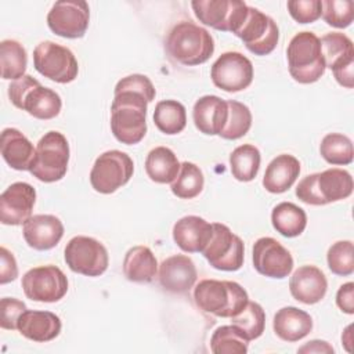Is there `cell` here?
<instances>
[{
  "mask_svg": "<svg viewBox=\"0 0 354 354\" xmlns=\"http://www.w3.org/2000/svg\"><path fill=\"white\" fill-rule=\"evenodd\" d=\"M147 105V98L138 93L115 91L111 105V130L119 142L134 145L145 137Z\"/></svg>",
  "mask_w": 354,
  "mask_h": 354,
  "instance_id": "6da1fadb",
  "label": "cell"
},
{
  "mask_svg": "<svg viewBox=\"0 0 354 354\" xmlns=\"http://www.w3.org/2000/svg\"><path fill=\"white\" fill-rule=\"evenodd\" d=\"M166 50L177 62L195 66L206 62L214 53V40L202 26L183 21L176 24L167 35Z\"/></svg>",
  "mask_w": 354,
  "mask_h": 354,
  "instance_id": "7a4b0ae2",
  "label": "cell"
},
{
  "mask_svg": "<svg viewBox=\"0 0 354 354\" xmlns=\"http://www.w3.org/2000/svg\"><path fill=\"white\" fill-rule=\"evenodd\" d=\"M196 306L214 317L232 318L249 301L248 292L234 281L203 279L194 289Z\"/></svg>",
  "mask_w": 354,
  "mask_h": 354,
  "instance_id": "3957f363",
  "label": "cell"
},
{
  "mask_svg": "<svg viewBox=\"0 0 354 354\" xmlns=\"http://www.w3.org/2000/svg\"><path fill=\"white\" fill-rule=\"evenodd\" d=\"M353 177L343 169H328L306 176L296 187V196L313 206H322L348 198L353 194Z\"/></svg>",
  "mask_w": 354,
  "mask_h": 354,
  "instance_id": "277c9868",
  "label": "cell"
},
{
  "mask_svg": "<svg viewBox=\"0 0 354 354\" xmlns=\"http://www.w3.org/2000/svg\"><path fill=\"white\" fill-rule=\"evenodd\" d=\"M288 68L290 76L301 83L310 84L325 73L319 37L313 32H299L292 37L286 50Z\"/></svg>",
  "mask_w": 354,
  "mask_h": 354,
  "instance_id": "5b68a950",
  "label": "cell"
},
{
  "mask_svg": "<svg viewBox=\"0 0 354 354\" xmlns=\"http://www.w3.org/2000/svg\"><path fill=\"white\" fill-rule=\"evenodd\" d=\"M8 98L14 106L41 120L58 116L62 106L58 93L41 86L30 75H24L8 86Z\"/></svg>",
  "mask_w": 354,
  "mask_h": 354,
  "instance_id": "8992f818",
  "label": "cell"
},
{
  "mask_svg": "<svg viewBox=\"0 0 354 354\" xmlns=\"http://www.w3.org/2000/svg\"><path fill=\"white\" fill-rule=\"evenodd\" d=\"M69 144L59 131H47L36 145L30 174L43 183L59 181L68 170Z\"/></svg>",
  "mask_w": 354,
  "mask_h": 354,
  "instance_id": "52a82bcc",
  "label": "cell"
},
{
  "mask_svg": "<svg viewBox=\"0 0 354 354\" xmlns=\"http://www.w3.org/2000/svg\"><path fill=\"white\" fill-rule=\"evenodd\" d=\"M35 69L55 83H71L77 77L79 65L73 53L58 43L41 41L33 50Z\"/></svg>",
  "mask_w": 354,
  "mask_h": 354,
  "instance_id": "ba28073f",
  "label": "cell"
},
{
  "mask_svg": "<svg viewBox=\"0 0 354 354\" xmlns=\"http://www.w3.org/2000/svg\"><path fill=\"white\" fill-rule=\"evenodd\" d=\"M134 171L133 159L119 149L101 153L90 171V184L100 194H112L126 185Z\"/></svg>",
  "mask_w": 354,
  "mask_h": 354,
  "instance_id": "9c48e42d",
  "label": "cell"
},
{
  "mask_svg": "<svg viewBox=\"0 0 354 354\" xmlns=\"http://www.w3.org/2000/svg\"><path fill=\"white\" fill-rule=\"evenodd\" d=\"M64 257L66 266L73 272L86 277L102 275L109 264L106 248L100 241L84 235L69 239L64 250Z\"/></svg>",
  "mask_w": 354,
  "mask_h": 354,
  "instance_id": "30bf717a",
  "label": "cell"
},
{
  "mask_svg": "<svg viewBox=\"0 0 354 354\" xmlns=\"http://www.w3.org/2000/svg\"><path fill=\"white\" fill-rule=\"evenodd\" d=\"M191 7L203 25L234 35L245 22L249 10V6L239 0H194Z\"/></svg>",
  "mask_w": 354,
  "mask_h": 354,
  "instance_id": "8fae6325",
  "label": "cell"
},
{
  "mask_svg": "<svg viewBox=\"0 0 354 354\" xmlns=\"http://www.w3.org/2000/svg\"><path fill=\"white\" fill-rule=\"evenodd\" d=\"M202 254L216 270L236 271L243 266L245 245L225 224L213 223V235Z\"/></svg>",
  "mask_w": 354,
  "mask_h": 354,
  "instance_id": "7c38bea8",
  "label": "cell"
},
{
  "mask_svg": "<svg viewBox=\"0 0 354 354\" xmlns=\"http://www.w3.org/2000/svg\"><path fill=\"white\" fill-rule=\"evenodd\" d=\"M22 289L28 299L41 303L59 301L68 292V278L57 266H39L22 277Z\"/></svg>",
  "mask_w": 354,
  "mask_h": 354,
  "instance_id": "4fadbf2b",
  "label": "cell"
},
{
  "mask_svg": "<svg viewBox=\"0 0 354 354\" xmlns=\"http://www.w3.org/2000/svg\"><path fill=\"white\" fill-rule=\"evenodd\" d=\"M321 48L325 68L333 72L336 82L346 87H354V47L348 36L340 32H330L321 39Z\"/></svg>",
  "mask_w": 354,
  "mask_h": 354,
  "instance_id": "5bb4252c",
  "label": "cell"
},
{
  "mask_svg": "<svg viewBox=\"0 0 354 354\" xmlns=\"http://www.w3.org/2000/svg\"><path fill=\"white\" fill-rule=\"evenodd\" d=\"M235 36H238L254 55H268L278 44L279 29L271 17L249 6L248 17Z\"/></svg>",
  "mask_w": 354,
  "mask_h": 354,
  "instance_id": "9a60e30c",
  "label": "cell"
},
{
  "mask_svg": "<svg viewBox=\"0 0 354 354\" xmlns=\"http://www.w3.org/2000/svg\"><path fill=\"white\" fill-rule=\"evenodd\" d=\"M210 77L216 87L227 93L248 88L253 80V65L248 57L236 51L221 54L210 69Z\"/></svg>",
  "mask_w": 354,
  "mask_h": 354,
  "instance_id": "2e32d148",
  "label": "cell"
},
{
  "mask_svg": "<svg viewBox=\"0 0 354 354\" xmlns=\"http://www.w3.org/2000/svg\"><path fill=\"white\" fill-rule=\"evenodd\" d=\"M90 22V7L83 0H61L47 14V25L53 33L65 39L83 37Z\"/></svg>",
  "mask_w": 354,
  "mask_h": 354,
  "instance_id": "e0dca14e",
  "label": "cell"
},
{
  "mask_svg": "<svg viewBox=\"0 0 354 354\" xmlns=\"http://www.w3.org/2000/svg\"><path fill=\"white\" fill-rule=\"evenodd\" d=\"M252 260L254 270L268 278H286L293 270L290 252L271 236L259 238L253 243Z\"/></svg>",
  "mask_w": 354,
  "mask_h": 354,
  "instance_id": "ac0fdd59",
  "label": "cell"
},
{
  "mask_svg": "<svg viewBox=\"0 0 354 354\" xmlns=\"http://www.w3.org/2000/svg\"><path fill=\"white\" fill-rule=\"evenodd\" d=\"M36 202L35 188L24 181L12 183L0 195V221L4 225H21L29 217Z\"/></svg>",
  "mask_w": 354,
  "mask_h": 354,
  "instance_id": "d6986e66",
  "label": "cell"
},
{
  "mask_svg": "<svg viewBox=\"0 0 354 354\" xmlns=\"http://www.w3.org/2000/svg\"><path fill=\"white\" fill-rule=\"evenodd\" d=\"M159 283L170 293H185L196 282L198 271L191 257L173 254L159 266Z\"/></svg>",
  "mask_w": 354,
  "mask_h": 354,
  "instance_id": "ffe728a7",
  "label": "cell"
},
{
  "mask_svg": "<svg viewBox=\"0 0 354 354\" xmlns=\"http://www.w3.org/2000/svg\"><path fill=\"white\" fill-rule=\"evenodd\" d=\"M25 242L35 250H50L64 236V224L54 214H35L24 223Z\"/></svg>",
  "mask_w": 354,
  "mask_h": 354,
  "instance_id": "44dd1931",
  "label": "cell"
},
{
  "mask_svg": "<svg viewBox=\"0 0 354 354\" xmlns=\"http://www.w3.org/2000/svg\"><path fill=\"white\" fill-rule=\"evenodd\" d=\"M328 281L315 266L299 267L289 279V290L295 300L304 304H315L325 297Z\"/></svg>",
  "mask_w": 354,
  "mask_h": 354,
  "instance_id": "7402d4cb",
  "label": "cell"
},
{
  "mask_svg": "<svg viewBox=\"0 0 354 354\" xmlns=\"http://www.w3.org/2000/svg\"><path fill=\"white\" fill-rule=\"evenodd\" d=\"M213 235V224L199 216L181 217L173 225V239L176 245L187 252H203Z\"/></svg>",
  "mask_w": 354,
  "mask_h": 354,
  "instance_id": "603a6c76",
  "label": "cell"
},
{
  "mask_svg": "<svg viewBox=\"0 0 354 354\" xmlns=\"http://www.w3.org/2000/svg\"><path fill=\"white\" fill-rule=\"evenodd\" d=\"M195 127L207 136H218L228 119V104L217 95H203L194 104Z\"/></svg>",
  "mask_w": 354,
  "mask_h": 354,
  "instance_id": "cb8c5ba5",
  "label": "cell"
},
{
  "mask_svg": "<svg viewBox=\"0 0 354 354\" xmlns=\"http://www.w3.org/2000/svg\"><path fill=\"white\" fill-rule=\"evenodd\" d=\"M62 324L58 315L51 311L25 310L19 319L17 329L19 333L33 342L46 343L55 339L61 332Z\"/></svg>",
  "mask_w": 354,
  "mask_h": 354,
  "instance_id": "d4e9b609",
  "label": "cell"
},
{
  "mask_svg": "<svg viewBox=\"0 0 354 354\" xmlns=\"http://www.w3.org/2000/svg\"><path fill=\"white\" fill-rule=\"evenodd\" d=\"M0 151L3 159L11 169L30 171L36 156V148H33V144L19 130L7 127L1 131Z\"/></svg>",
  "mask_w": 354,
  "mask_h": 354,
  "instance_id": "484cf974",
  "label": "cell"
},
{
  "mask_svg": "<svg viewBox=\"0 0 354 354\" xmlns=\"http://www.w3.org/2000/svg\"><path fill=\"white\" fill-rule=\"evenodd\" d=\"M275 335L283 342H299L313 329V318L304 310L293 306L282 307L277 311L272 321Z\"/></svg>",
  "mask_w": 354,
  "mask_h": 354,
  "instance_id": "4316f807",
  "label": "cell"
},
{
  "mask_svg": "<svg viewBox=\"0 0 354 354\" xmlns=\"http://www.w3.org/2000/svg\"><path fill=\"white\" fill-rule=\"evenodd\" d=\"M300 174V162L289 153H281L274 158L264 173L263 187L271 194L288 191Z\"/></svg>",
  "mask_w": 354,
  "mask_h": 354,
  "instance_id": "83f0119b",
  "label": "cell"
},
{
  "mask_svg": "<svg viewBox=\"0 0 354 354\" xmlns=\"http://www.w3.org/2000/svg\"><path fill=\"white\" fill-rule=\"evenodd\" d=\"M124 277L137 283H148L158 274V261L148 246L137 245L130 248L123 259Z\"/></svg>",
  "mask_w": 354,
  "mask_h": 354,
  "instance_id": "f1b7e54d",
  "label": "cell"
},
{
  "mask_svg": "<svg viewBox=\"0 0 354 354\" xmlns=\"http://www.w3.org/2000/svg\"><path fill=\"white\" fill-rule=\"evenodd\" d=\"M180 166L176 153L167 147L151 149L145 159L147 176L158 184H171L180 171Z\"/></svg>",
  "mask_w": 354,
  "mask_h": 354,
  "instance_id": "f546056e",
  "label": "cell"
},
{
  "mask_svg": "<svg viewBox=\"0 0 354 354\" xmlns=\"http://www.w3.org/2000/svg\"><path fill=\"white\" fill-rule=\"evenodd\" d=\"M271 223L282 236L295 238L306 230L307 214L292 202H281L272 209Z\"/></svg>",
  "mask_w": 354,
  "mask_h": 354,
  "instance_id": "4dcf8cb0",
  "label": "cell"
},
{
  "mask_svg": "<svg viewBox=\"0 0 354 354\" xmlns=\"http://www.w3.org/2000/svg\"><path fill=\"white\" fill-rule=\"evenodd\" d=\"M153 123L163 134L181 133L187 126L185 106L176 100L159 101L153 111Z\"/></svg>",
  "mask_w": 354,
  "mask_h": 354,
  "instance_id": "1f68e13d",
  "label": "cell"
},
{
  "mask_svg": "<svg viewBox=\"0 0 354 354\" xmlns=\"http://www.w3.org/2000/svg\"><path fill=\"white\" fill-rule=\"evenodd\" d=\"M261 155L257 147L243 144L236 147L230 155V169L232 176L242 183L252 181L260 169Z\"/></svg>",
  "mask_w": 354,
  "mask_h": 354,
  "instance_id": "d6a6232c",
  "label": "cell"
},
{
  "mask_svg": "<svg viewBox=\"0 0 354 354\" xmlns=\"http://www.w3.org/2000/svg\"><path fill=\"white\" fill-rule=\"evenodd\" d=\"M1 77L4 80H17L25 75L28 55L24 46L17 40H3L0 43Z\"/></svg>",
  "mask_w": 354,
  "mask_h": 354,
  "instance_id": "836d02e7",
  "label": "cell"
},
{
  "mask_svg": "<svg viewBox=\"0 0 354 354\" xmlns=\"http://www.w3.org/2000/svg\"><path fill=\"white\" fill-rule=\"evenodd\" d=\"M203 185L205 177L202 170L192 162H183L170 188L177 198L192 199L202 192Z\"/></svg>",
  "mask_w": 354,
  "mask_h": 354,
  "instance_id": "e575fe53",
  "label": "cell"
},
{
  "mask_svg": "<svg viewBox=\"0 0 354 354\" xmlns=\"http://www.w3.org/2000/svg\"><path fill=\"white\" fill-rule=\"evenodd\" d=\"M248 347L249 340L232 324L218 326L210 337V350L214 354H245Z\"/></svg>",
  "mask_w": 354,
  "mask_h": 354,
  "instance_id": "d590c367",
  "label": "cell"
},
{
  "mask_svg": "<svg viewBox=\"0 0 354 354\" xmlns=\"http://www.w3.org/2000/svg\"><path fill=\"white\" fill-rule=\"evenodd\" d=\"M319 153L330 165H350L354 158L353 142L342 133H329L321 141Z\"/></svg>",
  "mask_w": 354,
  "mask_h": 354,
  "instance_id": "8d00e7d4",
  "label": "cell"
},
{
  "mask_svg": "<svg viewBox=\"0 0 354 354\" xmlns=\"http://www.w3.org/2000/svg\"><path fill=\"white\" fill-rule=\"evenodd\" d=\"M231 324L250 342L260 337L266 326V314L256 301H248L245 308L231 318Z\"/></svg>",
  "mask_w": 354,
  "mask_h": 354,
  "instance_id": "74e56055",
  "label": "cell"
},
{
  "mask_svg": "<svg viewBox=\"0 0 354 354\" xmlns=\"http://www.w3.org/2000/svg\"><path fill=\"white\" fill-rule=\"evenodd\" d=\"M228 104V119L218 134L224 140H238L243 137L252 126V112L250 109L235 100L227 101Z\"/></svg>",
  "mask_w": 354,
  "mask_h": 354,
  "instance_id": "f35d334b",
  "label": "cell"
},
{
  "mask_svg": "<svg viewBox=\"0 0 354 354\" xmlns=\"http://www.w3.org/2000/svg\"><path fill=\"white\" fill-rule=\"evenodd\" d=\"M329 270L339 275L347 277L354 272V248L351 241H337L332 243L326 253Z\"/></svg>",
  "mask_w": 354,
  "mask_h": 354,
  "instance_id": "ab89813d",
  "label": "cell"
},
{
  "mask_svg": "<svg viewBox=\"0 0 354 354\" xmlns=\"http://www.w3.org/2000/svg\"><path fill=\"white\" fill-rule=\"evenodd\" d=\"M322 18L328 25L344 29L353 22L354 3L350 0H325L322 1Z\"/></svg>",
  "mask_w": 354,
  "mask_h": 354,
  "instance_id": "60d3db41",
  "label": "cell"
},
{
  "mask_svg": "<svg viewBox=\"0 0 354 354\" xmlns=\"http://www.w3.org/2000/svg\"><path fill=\"white\" fill-rule=\"evenodd\" d=\"M286 7L290 17L299 24L315 22L322 15L321 0H290Z\"/></svg>",
  "mask_w": 354,
  "mask_h": 354,
  "instance_id": "b9f144b4",
  "label": "cell"
},
{
  "mask_svg": "<svg viewBox=\"0 0 354 354\" xmlns=\"http://www.w3.org/2000/svg\"><path fill=\"white\" fill-rule=\"evenodd\" d=\"M123 90H130V91L138 93V94L144 95L148 102H152L156 95V90H155L152 82L148 79V76L140 75V73H133L126 77H122L116 83L115 91H123Z\"/></svg>",
  "mask_w": 354,
  "mask_h": 354,
  "instance_id": "7bdbcfd3",
  "label": "cell"
},
{
  "mask_svg": "<svg viewBox=\"0 0 354 354\" xmlns=\"http://www.w3.org/2000/svg\"><path fill=\"white\" fill-rule=\"evenodd\" d=\"M28 310L26 304L15 297H3L0 300V326L15 330L21 314Z\"/></svg>",
  "mask_w": 354,
  "mask_h": 354,
  "instance_id": "ee69618b",
  "label": "cell"
},
{
  "mask_svg": "<svg viewBox=\"0 0 354 354\" xmlns=\"http://www.w3.org/2000/svg\"><path fill=\"white\" fill-rule=\"evenodd\" d=\"M0 259H1V266H0V283H8L14 281L18 277V266L15 261V257L12 253L1 246L0 249Z\"/></svg>",
  "mask_w": 354,
  "mask_h": 354,
  "instance_id": "f6af8a7d",
  "label": "cell"
},
{
  "mask_svg": "<svg viewBox=\"0 0 354 354\" xmlns=\"http://www.w3.org/2000/svg\"><path fill=\"white\" fill-rule=\"evenodd\" d=\"M336 304L346 314H354V283H343L336 293Z\"/></svg>",
  "mask_w": 354,
  "mask_h": 354,
  "instance_id": "bcb514c9",
  "label": "cell"
},
{
  "mask_svg": "<svg viewBox=\"0 0 354 354\" xmlns=\"http://www.w3.org/2000/svg\"><path fill=\"white\" fill-rule=\"evenodd\" d=\"M333 347L325 340H311L301 346L297 353H333Z\"/></svg>",
  "mask_w": 354,
  "mask_h": 354,
  "instance_id": "7dc6e473",
  "label": "cell"
},
{
  "mask_svg": "<svg viewBox=\"0 0 354 354\" xmlns=\"http://www.w3.org/2000/svg\"><path fill=\"white\" fill-rule=\"evenodd\" d=\"M350 329H351V325H348L347 328H346V330L343 332V335H342V342H343V344H344V347H346V350L347 351H351V347H350V344H351V332H350Z\"/></svg>",
  "mask_w": 354,
  "mask_h": 354,
  "instance_id": "c3c4849f",
  "label": "cell"
}]
</instances>
